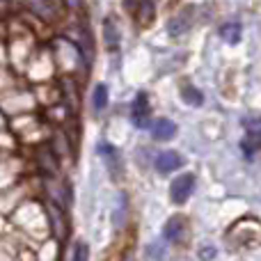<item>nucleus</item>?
Masks as SVG:
<instances>
[{
	"label": "nucleus",
	"instance_id": "1",
	"mask_svg": "<svg viewBox=\"0 0 261 261\" xmlns=\"http://www.w3.org/2000/svg\"><path fill=\"white\" fill-rule=\"evenodd\" d=\"M193 188H195V176H193V174H181V176H176V179L172 181V186H170V199H172L174 204H184L186 199L190 197Z\"/></svg>",
	"mask_w": 261,
	"mask_h": 261
},
{
	"label": "nucleus",
	"instance_id": "2",
	"mask_svg": "<svg viewBox=\"0 0 261 261\" xmlns=\"http://www.w3.org/2000/svg\"><path fill=\"white\" fill-rule=\"evenodd\" d=\"M130 119L138 128H144L149 124V101H147V94L140 92L133 101V110H130Z\"/></svg>",
	"mask_w": 261,
	"mask_h": 261
},
{
	"label": "nucleus",
	"instance_id": "3",
	"mask_svg": "<svg viewBox=\"0 0 261 261\" xmlns=\"http://www.w3.org/2000/svg\"><path fill=\"white\" fill-rule=\"evenodd\" d=\"M133 18L138 21V25L142 28H149L153 23V18H156V14H153V3L151 0H140L138 3V7H135V12H133Z\"/></svg>",
	"mask_w": 261,
	"mask_h": 261
},
{
	"label": "nucleus",
	"instance_id": "4",
	"mask_svg": "<svg viewBox=\"0 0 261 261\" xmlns=\"http://www.w3.org/2000/svg\"><path fill=\"white\" fill-rule=\"evenodd\" d=\"M181 163L184 161H181V156L176 151H163L161 156L156 158V170L167 174V172H172V170H179Z\"/></svg>",
	"mask_w": 261,
	"mask_h": 261
},
{
	"label": "nucleus",
	"instance_id": "5",
	"mask_svg": "<svg viewBox=\"0 0 261 261\" xmlns=\"http://www.w3.org/2000/svg\"><path fill=\"white\" fill-rule=\"evenodd\" d=\"M103 39H106V48L108 50H115L119 46V30L113 18H106L103 21Z\"/></svg>",
	"mask_w": 261,
	"mask_h": 261
},
{
	"label": "nucleus",
	"instance_id": "6",
	"mask_svg": "<svg viewBox=\"0 0 261 261\" xmlns=\"http://www.w3.org/2000/svg\"><path fill=\"white\" fill-rule=\"evenodd\" d=\"M30 9L35 14H39L41 18H46V21H55L58 18V12H55V7L48 0H30Z\"/></svg>",
	"mask_w": 261,
	"mask_h": 261
},
{
	"label": "nucleus",
	"instance_id": "7",
	"mask_svg": "<svg viewBox=\"0 0 261 261\" xmlns=\"http://www.w3.org/2000/svg\"><path fill=\"white\" fill-rule=\"evenodd\" d=\"M39 165L44 167V172L48 176H55L58 174V158H55V153L50 151V149H39Z\"/></svg>",
	"mask_w": 261,
	"mask_h": 261
},
{
	"label": "nucleus",
	"instance_id": "8",
	"mask_svg": "<svg viewBox=\"0 0 261 261\" xmlns=\"http://www.w3.org/2000/svg\"><path fill=\"white\" fill-rule=\"evenodd\" d=\"M184 229H186V218L174 216L172 220H167V225H165V239L179 241L181 234H184Z\"/></svg>",
	"mask_w": 261,
	"mask_h": 261
},
{
	"label": "nucleus",
	"instance_id": "9",
	"mask_svg": "<svg viewBox=\"0 0 261 261\" xmlns=\"http://www.w3.org/2000/svg\"><path fill=\"white\" fill-rule=\"evenodd\" d=\"M190 16H193V9H186V12H181L179 16H174L170 21V35H181V32H186V28H190Z\"/></svg>",
	"mask_w": 261,
	"mask_h": 261
},
{
	"label": "nucleus",
	"instance_id": "10",
	"mask_svg": "<svg viewBox=\"0 0 261 261\" xmlns=\"http://www.w3.org/2000/svg\"><path fill=\"white\" fill-rule=\"evenodd\" d=\"M174 124L170 122V119H158L156 124H153V138L156 140H170L172 135H174Z\"/></svg>",
	"mask_w": 261,
	"mask_h": 261
},
{
	"label": "nucleus",
	"instance_id": "11",
	"mask_svg": "<svg viewBox=\"0 0 261 261\" xmlns=\"http://www.w3.org/2000/svg\"><path fill=\"white\" fill-rule=\"evenodd\" d=\"M220 35L225 37L229 44H239V39H241V25H239V23H225V25L220 28Z\"/></svg>",
	"mask_w": 261,
	"mask_h": 261
},
{
	"label": "nucleus",
	"instance_id": "12",
	"mask_svg": "<svg viewBox=\"0 0 261 261\" xmlns=\"http://www.w3.org/2000/svg\"><path fill=\"white\" fill-rule=\"evenodd\" d=\"M257 147H259V133L257 130H252V133L248 135V138L243 140V151L248 158H252L254 153H257Z\"/></svg>",
	"mask_w": 261,
	"mask_h": 261
},
{
	"label": "nucleus",
	"instance_id": "13",
	"mask_svg": "<svg viewBox=\"0 0 261 261\" xmlns=\"http://www.w3.org/2000/svg\"><path fill=\"white\" fill-rule=\"evenodd\" d=\"M94 108L96 110H103L106 108V103H108V87L106 85H96L94 87Z\"/></svg>",
	"mask_w": 261,
	"mask_h": 261
},
{
	"label": "nucleus",
	"instance_id": "14",
	"mask_svg": "<svg viewBox=\"0 0 261 261\" xmlns=\"http://www.w3.org/2000/svg\"><path fill=\"white\" fill-rule=\"evenodd\" d=\"M181 94H184L186 103H193V106H199V103H202V94H199L195 87H190V85H186L184 90H181Z\"/></svg>",
	"mask_w": 261,
	"mask_h": 261
},
{
	"label": "nucleus",
	"instance_id": "15",
	"mask_svg": "<svg viewBox=\"0 0 261 261\" xmlns=\"http://www.w3.org/2000/svg\"><path fill=\"white\" fill-rule=\"evenodd\" d=\"M90 259V250H87L85 243H78L76 250H73V261H87Z\"/></svg>",
	"mask_w": 261,
	"mask_h": 261
},
{
	"label": "nucleus",
	"instance_id": "16",
	"mask_svg": "<svg viewBox=\"0 0 261 261\" xmlns=\"http://www.w3.org/2000/svg\"><path fill=\"white\" fill-rule=\"evenodd\" d=\"M199 257H202V261H208V259L216 257V250H213V248H206V250H202V254H199Z\"/></svg>",
	"mask_w": 261,
	"mask_h": 261
},
{
	"label": "nucleus",
	"instance_id": "17",
	"mask_svg": "<svg viewBox=\"0 0 261 261\" xmlns=\"http://www.w3.org/2000/svg\"><path fill=\"white\" fill-rule=\"evenodd\" d=\"M138 3H140V0H124V5H126V9H128L130 14L135 12V7H138Z\"/></svg>",
	"mask_w": 261,
	"mask_h": 261
}]
</instances>
